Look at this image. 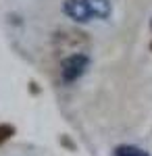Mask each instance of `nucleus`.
Segmentation results:
<instances>
[{
    "mask_svg": "<svg viewBox=\"0 0 152 156\" xmlns=\"http://www.w3.org/2000/svg\"><path fill=\"white\" fill-rule=\"evenodd\" d=\"M88 56L81 54V52H77V54H71L67 58H63L60 62V77H63V81H75L77 77H81L83 71H85V67H88Z\"/></svg>",
    "mask_w": 152,
    "mask_h": 156,
    "instance_id": "obj_1",
    "label": "nucleus"
},
{
    "mask_svg": "<svg viewBox=\"0 0 152 156\" xmlns=\"http://www.w3.org/2000/svg\"><path fill=\"white\" fill-rule=\"evenodd\" d=\"M63 12L67 17H71L73 21H79V23H88L92 19L83 0H65L63 2Z\"/></svg>",
    "mask_w": 152,
    "mask_h": 156,
    "instance_id": "obj_2",
    "label": "nucleus"
},
{
    "mask_svg": "<svg viewBox=\"0 0 152 156\" xmlns=\"http://www.w3.org/2000/svg\"><path fill=\"white\" fill-rule=\"evenodd\" d=\"M83 2L92 19H108L113 12L110 0H83Z\"/></svg>",
    "mask_w": 152,
    "mask_h": 156,
    "instance_id": "obj_3",
    "label": "nucleus"
},
{
    "mask_svg": "<svg viewBox=\"0 0 152 156\" xmlns=\"http://www.w3.org/2000/svg\"><path fill=\"white\" fill-rule=\"evenodd\" d=\"M115 156H150V154L136 148V146H119L115 150Z\"/></svg>",
    "mask_w": 152,
    "mask_h": 156,
    "instance_id": "obj_4",
    "label": "nucleus"
},
{
    "mask_svg": "<svg viewBox=\"0 0 152 156\" xmlns=\"http://www.w3.org/2000/svg\"><path fill=\"white\" fill-rule=\"evenodd\" d=\"M11 135H15L13 125H0V144H2V142H6Z\"/></svg>",
    "mask_w": 152,
    "mask_h": 156,
    "instance_id": "obj_5",
    "label": "nucleus"
},
{
    "mask_svg": "<svg viewBox=\"0 0 152 156\" xmlns=\"http://www.w3.org/2000/svg\"><path fill=\"white\" fill-rule=\"evenodd\" d=\"M150 48H152V44H150Z\"/></svg>",
    "mask_w": 152,
    "mask_h": 156,
    "instance_id": "obj_6",
    "label": "nucleus"
}]
</instances>
